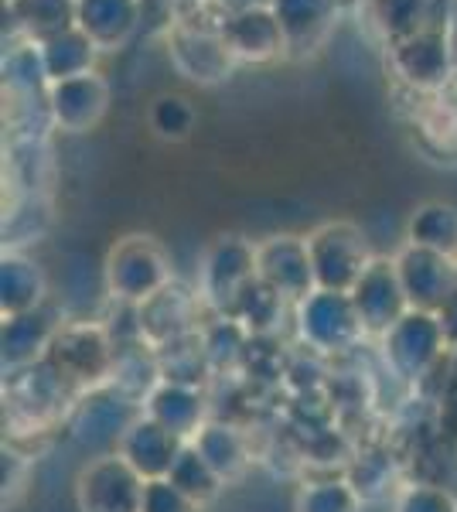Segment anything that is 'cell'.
Here are the masks:
<instances>
[{
	"label": "cell",
	"mask_w": 457,
	"mask_h": 512,
	"mask_svg": "<svg viewBox=\"0 0 457 512\" xmlns=\"http://www.w3.org/2000/svg\"><path fill=\"white\" fill-rule=\"evenodd\" d=\"M307 253H311L314 277H318L324 287H335V291H342L348 284H359L362 274L369 270L365 267V243L352 226L321 229V233L307 243Z\"/></svg>",
	"instance_id": "obj_1"
},
{
	"label": "cell",
	"mask_w": 457,
	"mask_h": 512,
	"mask_svg": "<svg viewBox=\"0 0 457 512\" xmlns=\"http://www.w3.org/2000/svg\"><path fill=\"white\" fill-rule=\"evenodd\" d=\"M222 38H226L232 55H243V59H270L284 48V28H280L277 14L263 11H243L236 14L226 28H222Z\"/></svg>",
	"instance_id": "obj_2"
},
{
	"label": "cell",
	"mask_w": 457,
	"mask_h": 512,
	"mask_svg": "<svg viewBox=\"0 0 457 512\" xmlns=\"http://www.w3.org/2000/svg\"><path fill=\"white\" fill-rule=\"evenodd\" d=\"M400 280H403V291L420 304L451 301V284H454L451 263H447L444 253H437V250L413 246V250L400 260Z\"/></svg>",
	"instance_id": "obj_3"
},
{
	"label": "cell",
	"mask_w": 457,
	"mask_h": 512,
	"mask_svg": "<svg viewBox=\"0 0 457 512\" xmlns=\"http://www.w3.org/2000/svg\"><path fill=\"white\" fill-rule=\"evenodd\" d=\"M396 65L413 86L434 89L447 79L451 69V45L444 35H413L400 41V52H396Z\"/></svg>",
	"instance_id": "obj_4"
},
{
	"label": "cell",
	"mask_w": 457,
	"mask_h": 512,
	"mask_svg": "<svg viewBox=\"0 0 457 512\" xmlns=\"http://www.w3.org/2000/svg\"><path fill=\"white\" fill-rule=\"evenodd\" d=\"M355 308L365 325H393L396 311L403 304V280L396 270H389V263H372L362 274V280L355 284Z\"/></svg>",
	"instance_id": "obj_5"
},
{
	"label": "cell",
	"mask_w": 457,
	"mask_h": 512,
	"mask_svg": "<svg viewBox=\"0 0 457 512\" xmlns=\"http://www.w3.org/2000/svg\"><path fill=\"white\" fill-rule=\"evenodd\" d=\"M86 509L89 512H134L144 502V489H137L134 475L120 465H96L93 475H86Z\"/></svg>",
	"instance_id": "obj_6"
},
{
	"label": "cell",
	"mask_w": 457,
	"mask_h": 512,
	"mask_svg": "<svg viewBox=\"0 0 457 512\" xmlns=\"http://www.w3.org/2000/svg\"><path fill=\"white\" fill-rule=\"evenodd\" d=\"M52 106H55V117L62 127L69 130H86L93 127L99 120L106 106V86L93 76H76V79H65L55 86V96H52Z\"/></svg>",
	"instance_id": "obj_7"
},
{
	"label": "cell",
	"mask_w": 457,
	"mask_h": 512,
	"mask_svg": "<svg viewBox=\"0 0 457 512\" xmlns=\"http://www.w3.org/2000/svg\"><path fill=\"white\" fill-rule=\"evenodd\" d=\"M260 267L263 277L273 284V291H287V294H301L314 277L311 267V253L307 246L294 243L290 236L277 239V243L263 246L260 250Z\"/></svg>",
	"instance_id": "obj_8"
},
{
	"label": "cell",
	"mask_w": 457,
	"mask_h": 512,
	"mask_svg": "<svg viewBox=\"0 0 457 512\" xmlns=\"http://www.w3.org/2000/svg\"><path fill=\"white\" fill-rule=\"evenodd\" d=\"M76 18L79 31L89 35L93 45H110L134 28L137 0H79Z\"/></svg>",
	"instance_id": "obj_9"
},
{
	"label": "cell",
	"mask_w": 457,
	"mask_h": 512,
	"mask_svg": "<svg viewBox=\"0 0 457 512\" xmlns=\"http://www.w3.org/2000/svg\"><path fill=\"white\" fill-rule=\"evenodd\" d=\"M93 41L82 31H65L52 41H45V52H41V65L45 72H52L58 82L89 76V62H93Z\"/></svg>",
	"instance_id": "obj_10"
},
{
	"label": "cell",
	"mask_w": 457,
	"mask_h": 512,
	"mask_svg": "<svg viewBox=\"0 0 457 512\" xmlns=\"http://www.w3.org/2000/svg\"><path fill=\"white\" fill-rule=\"evenodd\" d=\"M413 246H423V250H437L447 253L457 246V209L451 205H427L413 216Z\"/></svg>",
	"instance_id": "obj_11"
},
{
	"label": "cell",
	"mask_w": 457,
	"mask_h": 512,
	"mask_svg": "<svg viewBox=\"0 0 457 512\" xmlns=\"http://www.w3.org/2000/svg\"><path fill=\"white\" fill-rule=\"evenodd\" d=\"M273 14H277L284 38L294 41L304 31H321L331 18V0H273Z\"/></svg>",
	"instance_id": "obj_12"
},
{
	"label": "cell",
	"mask_w": 457,
	"mask_h": 512,
	"mask_svg": "<svg viewBox=\"0 0 457 512\" xmlns=\"http://www.w3.org/2000/svg\"><path fill=\"white\" fill-rule=\"evenodd\" d=\"M157 263L154 253L147 250H137V246H127V250H120V256H113V287H120L127 297H144V291H151V287L161 280V274H140V267H151Z\"/></svg>",
	"instance_id": "obj_13"
},
{
	"label": "cell",
	"mask_w": 457,
	"mask_h": 512,
	"mask_svg": "<svg viewBox=\"0 0 457 512\" xmlns=\"http://www.w3.org/2000/svg\"><path fill=\"white\" fill-rule=\"evenodd\" d=\"M157 134L164 137H185L191 130V123H195V110L188 106V99L181 96H161L154 103V113H151Z\"/></svg>",
	"instance_id": "obj_14"
},
{
	"label": "cell",
	"mask_w": 457,
	"mask_h": 512,
	"mask_svg": "<svg viewBox=\"0 0 457 512\" xmlns=\"http://www.w3.org/2000/svg\"><path fill=\"white\" fill-rule=\"evenodd\" d=\"M423 4L427 0H379V11L386 18V28L393 21V31L400 35V24L396 21H406V38L420 35V18H423Z\"/></svg>",
	"instance_id": "obj_15"
},
{
	"label": "cell",
	"mask_w": 457,
	"mask_h": 512,
	"mask_svg": "<svg viewBox=\"0 0 457 512\" xmlns=\"http://www.w3.org/2000/svg\"><path fill=\"white\" fill-rule=\"evenodd\" d=\"M403 512H454V506L437 492H417V495L406 499Z\"/></svg>",
	"instance_id": "obj_16"
},
{
	"label": "cell",
	"mask_w": 457,
	"mask_h": 512,
	"mask_svg": "<svg viewBox=\"0 0 457 512\" xmlns=\"http://www.w3.org/2000/svg\"><path fill=\"white\" fill-rule=\"evenodd\" d=\"M256 4H260V0H229V7H236L239 14H243V11H256Z\"/></svg>",
	"instance_id": "obj_17"
}]
</instances>
